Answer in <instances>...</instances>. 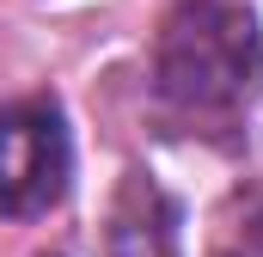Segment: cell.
<instances>
[{
    "label": "cell",
    "mask_w": 263,
    "mask_h": 257,
    "mask_svg": "<svg viewBox=\"0 0 263 257\" xmlns=\"http://www.w3.org/2000/svg\"><path fill=\"white\" fill-rule=\"evenodd\" d=\"M208 257H263V184H251L227 202V214L214 221Z\"/></svg>",
    "instance_id": "277c9868"
},
{
    "label": "cell",
    "mask_w": 263,
    "mask_h": 257,
    "mask_svg": "<svg viewBox=\"0 0 263 257\" xmlns=\"http://www.w3.org/2000/svg\"><path fill=\"white\" fill-rule=\"evenodd\" d=\"M110 257H178V208L153 178L129 172L110 208Z\"/></svg>",
    "instance_id": "3957f363"
},
{
    "label": "cell",
    "mask_w": 263,
    "mask_h": 257,
    "mask_svg": "<svg viewBox=\"0 0 263 257\" xmlns=\"http://www.w3.org/2000/svg\"><path fill=\"white\" fill-rule=\"evenodd\" d=\"M73 141L55 98H6L0 104V214L37 221L67 196Z\"/></svg>",
    "instance_id": "7a4b0ae2"
},
{
    "label": "cell",
    "mask_w": 263,
    "mask_h": 257,
    "mask_svg": "<svg viewBox=\"0 0 263 257\" xmlns=\"http://www.w3.org/2000/svg\"><path fill=\"white\" fill-rule=\"evenodd\" d=\"M153 86L184 123H233L263 92L257 19L227 0H184L153 43Z\"/></svg>",
    "instance_id": "6da1fadb"
}]
</instances>
